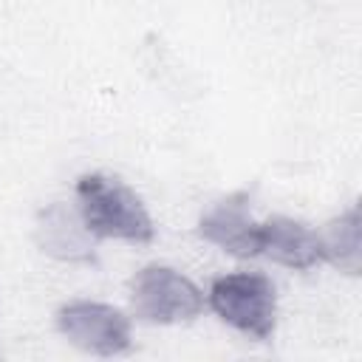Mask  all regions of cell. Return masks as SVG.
Returning a JSON list of instances; mask_svg holds the SVG:
<instances>
[{"label":"cell","instance_id":"cell-8","mask_svg":"<svg viewBox=\"0 0 362 362\" xmlns=\"http://www.w3.org/2000/svg\"><path fill=\"white\" fill-rule=\"evenodd\" d=\"M322 260L334 269L356 277L362 272V209L359 204H351L345 212L331 218L320 232Z\"/></svg>","mask_w":362,"mask_h":362},{"label":"cell","instance_id":"cell-4","mask_svg":"<svg viewBox=\"0 0 362 362\" xmlns=\"http://www.w3.org/2000/svg\"><path fill=\"white\" fill-rule=\"evenodd\" d=\"M54 322L71 345L93 356H119L133 345L127 314L107 303L71 300L57 308Z\"/></svg>","mask_w":362,"mask_h":362},{"label":"cell","instance_id":"cell-5","mask_svg":"<svg viewBox=\"0 0 362 362\" xmlns=\"http://www.w3.org/2000/svg\"><path fill=\"white\" fill-rule=\"evenodd\" d=\"M198 235L235 257H257L260 223L249 215V192L238 189L206 209L198 221Z\"/></svg>","mask_w":362,"mask_h":362},{"label":"cell","instance_id":"cell-1","mask_svg":"<svg viewBox=\"0 0 362 362\" xmlns=\"http://www.w3.org/2000/svg\"><path fill=\"white\" fill-rule=\"evenodd\" d=\"M76 209L85 229L93 238H113L127 243H150L156 226L141 198L119 178L105 173H88L76 181Z\"/></svg>","mask_w":362,"mask_h":362},{"label":"cell","instance_id":"cell-7","mask_svg":"<svg viewBox=\"0 0 362 362\" xmlns=\"http://www.w3.org/2000/svg\"><path fill=\"white\" fill-rule=\"evenodd\" d=\"M37 240L42 252L68 260V263H93V235L85 229L79 209H68L65 204H51L40 212Z\"/></svg>","mask_w":362,"mask_h":362},{"label":"cell","instance_id":"cell-6","mask_svg":"<svg viewBox=\"0 0 362 362\" xmlns=\"http://www.w3.org/2000/svg\"><path fill=\"white\" fill-rule=\"evenodd\" d=\"M260 255L297 272H305L322 263L320 235L286 215H272L269 221L260 223Z\"/></svg>","mask_w":362,"mask_h":362},{"label":"cell","instance_id":"cell-2","mask_svg":"<svg viewBox=\"0 0 362 362\" xmlns=\"http://www.w3.org/2000/svg\"><path fill=\"white\" fill-rule=\"evenodd\" d=\"M209 308L235 331L260 342L272 339L277 325V291L263 272H229L212 280Z\"/></svg>","mask_w":362,"mask_h":362},{"label":"cell","instance_id":"cell-3","mask_svg":"<svg viewBox=\"0 0 362 362\" xmlns=\"http://www.w3.org/2000/svg\"><path fill=\"white\" fill-rule=\"evenodd\" d=\"M130 305L133 314L144 322L173 325L195 320L206 303L201 288L189 277L170 266L150 263L139 269L130 280Z\"/></svg>","mask_w":362,"mask_h":362}]
</instances>
